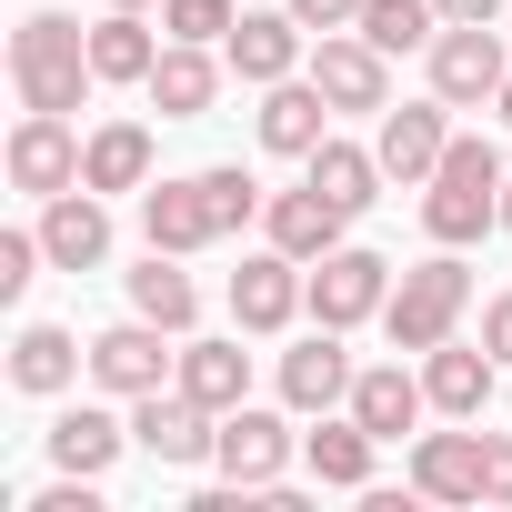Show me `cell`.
<instances>
[{"mask_svg": "<svg viewBox=\"0 0 512 512\" xmlns=\"http://www.w3.org/2000/svg\"><path fill=\"white\" fill-rule=\"evenodd\" d=\"M231 0H161V41H231Z\"/></svg>", "mask_w": 512, "mask_h": 512, "instance_id": "obj_33", "label": "cell"}, {"mask_svg": "<svg viewBox=\"0 0 512 512\" xmlns=\"http://www.w3.org/2000/svg\"><path fill=\"white\" fill-rule=\"evenodd\" d=\"M482 342H492V362L512 372V292H492V302H482Z\"/></svg>", "mask_w": 512, "mask_h": 512, "instance_id": "obj_37", "label": "cell"}, {"mask_svg": "<svg viewBox=\"0 0 512 512\" xmlns=\"http://www.w3.org/2000/svg\"><path fill=\"white\" fill-rule=\"evenodd\" d=\"M131 312L191 342V322H201V292H191V272H181V251H141V272H131Z\"/></svg>", "mask_w": 512, "mask_h": 512, "instance_id": "obj_26", "label": "cell"}, {"mask_svg": "<svg viewBox=\"0 0 512 512\" xmlns=\"http://www.w3.org/2000/svg\"><path fill=\"white\" fill-rule=\"evenodd\" d=\"M492 382H502L492 342H432V352H422V392H432V412H442V422H482Z\"/></svg>", "mask_w": 512, "mask_h": 512, "instance_id": "obj_16", "label": "cell"}, {"mask_svg": "<svg viewBox=\"0 0 512 512\" xmlns=\"http://www.w3.org/2000/svg\"><path fill=\"white\" fill-rule=\"evenodd\" d=\"M41 262H51V251H41V231H0V302H21Z\"/></svg>", "mask_w": 512, "mask_h": 512, "instance_id": "obj_34", "label": "cell"}, {"mask_svg": "<svg viewBox=\"0 0 512 512\" xmlns=\"http://www.w3.org/2000/svg\"><path fill=\"white\" fill-rule=\"evenodd\" d=\"M422 61H432V91H442L452 111H482V101L512 81V61H502V31H492V21H442V41H432Z\"/></svg>", "mask_w": 512, "mask_h": 512, "instance_id": "obj_6", "label": "cell"}, {"mask_svg": "<svg viewBox=\"0 0 512 512\" xmlns=\"http://www.w3.org/2000/svg\"><path fill=\"white\" fill-rule=\"evenodd\" d=\"M272 382H282V402H292V412H312V422H322V412H342V402H352V352H342V332L322 322L312 342H292Z\"/></svg>", "mask_w": 512, "mask_h": 512, "instance_id": "obj_15", "label": "cell"}, {"mask_svg": "<svg viewBox=\"0 0 512 512\" xmlns=\"http://www.w3.org/2000/svg\"><path fill=\"white\" fill-rule=\"evenodd\" d=\"M502 231H512V181H502Z\"/></svg>", "mask_w": 512, "mask_h": 512, "instance_id": "obj_40", "label": "cell"}, {"mask_svg": "<svg viewBox=\"0 0 512 512\" xmlns=\"http://www.w3.org/2000/svg\"><path fill=\"white\" fill-rule=\"evenodd\" d=\"M81 372H91V342H71L61 322H21V342H11V382H21V392L51 402V392H71Z\"/></svg>", "mask_w": 512, "mask_h": 512, "instance_id": "obj_24", "label": "cell"}, {"mask_svg": "<svg viewBox=\"0 0 512 512\" xmlns=\"http://www.w3.org/2000/svg\"><path fill=\"white\" fill-rule=\"evenodd\" d=\"M111 11H151V0H111Z\"/></svg>", "mask_w": 512, "mask_h": 512, "instance_id": "obj_41", "label": "cell"}, {"mask_svg": "<svg viewBox=\"0 0 512 512\" xmlns=\"http://www.w3.org/2000/svg\"><path fill=\"white\" fill-rule=\"evenodd\" d=\"M362 432H382V442H402L422 412H432V392H422V372H402V362H382V372H352V402H342Z\"/></svg>", "mask_w": 512, "mask_h": 512, "instance_id": "obj_21", "label": "cell"}, {"mask_svg": "<svg viewBox=\"0 0 512 512\" xmlns=\"http://www.w3.org/2000/svg\"><path fill=\"white\" fill-rule=\"evenodd\" d=\"M81 131H71V111H21V131H11V191H31V201H51V191H71L81 181Z\"/></svg>", "mask_w": 512, "mask_h": 512, "instance_id": "obj_9", "label": "cell"}, {"mask_svg": "<svg viewBox=\"0 0 512 512\" xmlns=\"http://www.w3.org/2000/svg\"><path fill=\"white\" fill-rule=\"evenodd\" d=\"M221 61H231V81L272 91V81H292V71L312 61V31L292 21V0H282V11H241V21H231V41H221Z\"/></svg>", "mask_w": 512, "mask_h": 512, "instance_id": "obj_10", "label": "cell"}, {"mask_svg": "<svg viewBox=\"0 0 512 512\" xmlns=\"http://www.w3.org/2000/svg\"><path fill=\"white\" fill-rule=\"evenodd\" d=\"M221 71H231V61H211V41H161V61H151L141 91H151L161 121H201V111L221 101Z\"/></svg>", "mask_w": 512, "mask_h": 512, "instance_id": "obj_19", "label": "cell"}, {"mask_svg": "<svg viewBox=\"0 0 512 512\" xmlns=\"http://www.w3.org/2000/svg\"><path fill=\"white\" fill-rule=\"evenodd\" d=\"M292 21L322 41V31H352V21H362V0H292Z\"/></svg>", "mask_w": 512, "mask_h": 512, "instance_id": "obj_36", "label": "cell"}, {"mask_svg": "<svg viewBox=\"0 0 512 512\" xmlns=\"http://www.w3.org/2000/svg\"><path fill=\"white\" fill-rule=\"evenodd\" d=\"M81 181L91 191H151V131L141 121H101L91 151H81Z\"/></svg>", "mask_w": 512, "mask_h": 512, "instance_id": "obj_28", "label": "cell"}, {"mask_svg": "<svg viewBox=\"0 0 512 512\" xmlns=\"http://www.w3.org/2000/svg\"><path fill=\"white\" fill-rule=\"evenodd\" d=\"M292 312H312V262H292V251H241L231 272V322L241 332H292Z\"/></svg>", "mask_w": 512, "mask_h": 512, "instance_id": "obj_5", "label": "cell"}, {"mask_svg": "<svg viewBox=\"0 0 512 512\" xmlns=\"http://www.w3.org/2000/svg\"><path fill=\"white\" fill-rule=\"evenodd\" d=\"M302 71L322 81V101H332V111H392V71H382V51H372L362 31H322Z\"/></svg>", "mask_w": 512, "mask_h": 512, "instance_id": "obj_13", "label": "cell"}, {"mask_svg": "<svg viewBox=\"0 0 512 512\" xmlns=\"http://www.w3.org/2000/svg\"><path fill=\"white\" fill-rule=\"evenodd\" d=\"M492 111H502V131H512V81H502V91H492Z\"/></svg>", "mask_w": 512, "mask_h": 512, "instance_id": "obj_39", "label": "cell"}, {"mask_svg": "<svg viewBox=\"0 0 512 512\" xmlns=\"http://www.w3.org/2000/svg\"><path fill=\"white\" fill-rule=\"evenodd\" d=\"M262 231L292 251V262H322V251H342V231H352V211L322 191V181H302V191H272L262 201Z\"/></svg>", "mask_w": 512, "mask_h": 512, "instance_id": "obj_17", "label": "cell"}, {"mask_svg": "<svg viewBox=\"0 0 512 512\" xmlns=\"http://www.w3.org/2000/svg\"><path fill=\"white\" fill-rule=\"evenodd\" d=\"M482 502H512V432H482Z\"/></svg>", "mask_w": 512, "mask_h": 512, "instance_id": "obj_35", "label": "cell"}, {"mask_svg": "<svg viewBox=\"0 0 512 512\" xmlns=\"http://www.w3.org/2000/svg\"><path fill=\"white\" fill-rule=\"evenodd\" d=\"M302 462H312V482H322V492H372V462H382V432H362L352 412H342V422L322 412V432H302Z\"/></svg>", "mask_w": 512, "mask_h": 512, "instance_id": "obj_22", "label": "cell"}, {"mask_svg": "<svg viewBox=\"0 0 512 512\" xmlns=\"http://www.w3.org/2000/svg\"><path fill=\"white\" fill-rule=\"evenodd\" d=\"M181 372V332H161V322H111L101 342H91V382L111 392V402H141V392H161Z\"/></svg>", "mask_w": 512, "mask_h": 512, "instance_id": "obj_4", "label": "cell"}, {"mask_svg": "<svg viewBox=\"0 0 512 512\" xmlns=\"http://www.w3.org/2000/svg\"><path fill=\"white\" fill-rule=\"evenodd\" d=\"M141 241H151V251H181V262L221 241V221H211V191H201V171H191V181H151V191H141Z\"/></svg>", "mask_w": 512, "mask_h": 512, "instance_id": "obj_18", "label": "cell"}, {"mask_svg": "<svg viewBox=\"0 0 512 512\" xmlns=\"http://www.w3.org/2000/svg\"><path fill=\"white\" fill-rule=\"evenodd\" d=\"M121 452H131V422H111L101 402H71V412L51 422V462H61V472H91V482H101Z\"/></svg>", "mask_w": 512, "mask_h": 512, "instance_id": "obj_25", "label": "cell"}, {"mask_svg": "<svg viewBox=\"0 0 512 512\" xmlns=\"http://www.w3.org/2000/svg\"><path fill=\"white\" fill-rule=\"evenodd\" d=\"M412 492L422 502H482V432H422L412 442Z\"/></svg>", "mask_w": 512, "mask_h": 512, "instance_id": "obj_23", "label": "cell"}, {"mask_svg": "<svg viewBox=\"0 0 512 512\" xmlns=\"http://www.w3.org/2000/svg\"><path fill=\"white\" fill-rule=\"evenodd\" d=\"M352 31H362L382 61H392V51H432V41H442V0H362Z\"/></svg>", "mask_w": 512, "mask_h": 512, "instance_id": "obj_31", "label": "cell"}, {"mask_svg": "<svg viewBox=\"0 0 512 512\" xmlns=\"http://www.w3.org/2000/svg\"><path fill=\"white\" fill-rule=\"evenodd\" d=\"M422 231L432 241H482V231H502V151L492 141H462L452 131V151H442V171L422 181Z\"/></svg>", "mask_w": 512, "mask_h": 512, "instance_id": "obj_2", "label": "cell"}, {"mask_svg": "<svg viewBox=\"0 0 512 512\" xmlns=\"http://www.w3.org/2000/svg\"><path fill=\"white\" fill-rule=\"evenodd\" d=\"M322 141H332V101H322V81H312V71L272 81V91H262V151H282V161H312Z\"/></svg>", "mask_w": 512, "mask_h": 512, "instance_id": "obj_20", "label": "cell"}, {"mask_svg": "<svg viewBox=\"0 0 512 512\" xmlns=\"http://www.w3.org/2000/svg\"><path fill=\"white\" fill-rule=\"evenodd\" d=\"M131 442H141L151 462L191 472V462H211V442H221V412H211V402H191L181 382H161V392H141V402H131Z\"/></svg>", "mask_w": 512, "mask_h": 512, "instance_id": "obj_7", "label": "cell"}, {"mask_svg": "<svg viewBox=\"0 0 512 512\" xmlns=\"http://www.w3.org/2000/svg\"><path fill=\"white\" fill-rule=\"evenodd\" d=\"M201 191H211V221H221V241L251 221V211H262V181H251L241 161H221V171H201Z\"/></svg>", "mask_w": 512, "mask_h": 512, "instance_id": "obj_32", "label": "cell"}, {"mask_svg": "<svg viewBox=\"0 0 512 512\" xmlns=\"http://www.w3.org/2000/svg\"><path fill=\"white\" fill-rule=\"evenodd\" d=\"M151 61H161V41H151L141 11H101L91 21V71L101 81H151Z\"/></svg>", "mask_w": 512, "mask_h": 512, "instance_id": "obj_30", "label": "cell"}, {"mask_svg": "<svg viewBox=\"0 0 512 512\" xmlns=\"http://www.w3.org/2000/svg\"><path fill=\"white\" fill-rule=\"evenodd\" d=\"M292 452H302V442H292V422H282V412H251V402H241V412H221V442H211L221 482H251V492H272V482L292 472Z\"/></svg>", "mask_w": 512, "mask_h": 512, "instance_id": "obj_11", "label": "cell"}, {"mask_svg": "<svg viewBox=\"0 0 512 512\" xmlns=\"http://www.w3.org/2000/svg\"><path fill=\"white\" fill-rule=\"evenodd\" d=\"M41 251H51V272H101V262H111V201H101L91 181L51 191V201H41Z\"/></svg>", "mask_w": 512, "mask_h": 512, "instance_id": "obj_12", "label": "cell"}, {"mask_svg": "<svg viewBox=\"0 0 512 512\" xmlns=\"http://www.w3.org/2000/svg\"><path fill=\"white\" fill-rule=\"evenodd\" d=\"M452 101L432 91V101H402V111H382V131H372V151H382V171L402 181V191H422L432 171H442V151H452V121H442Z\"/></svg>", "mask_w": 512, "mask_h": 512, "instance_id": "obj_14", "label": "cell"}, {"mask_svg": "<svg viewBox=\"0 0 512 512\" xmlns=\"http://www.w3.org/2000/svg\"><path fill=\"white\" fill-rule=\"evenodd\" d=\"M382 302H392V262H382V251L342 241V251H322V262H312V322L352 332V322H372Z\"/></svg>", "mask_w": 512, "mask_h": 512, "instance_id": "obj_8", "label": "cell"}, {"mask_svg": "<svg viewBox=\"0 0 512 512\" xmlns=\"http://www.w3.org/2000/svg\"><path fill=\"white\" fill-rule=\"evenodd\" d=\"M302 181H322V191L362 221V211L382 201V181H392V171H382V151H362V141H322V151L302 161Z\"/></svg>", "mask_w": 512, "mask_h": 512, "instance_id": "obj_29", "label": "cell"}, {"mask_svg": "<svg viewBox=\"0 0 512 512\" xmlns=\"http://www.w3.org/2000/svg\"><path fill=\"white\" fill-rule=\"evenodd\" d=\"M462 312H472V272L452 262V241H432V262H412V272L392 282L382 332H392V352H432V342L462 332Z\"/></svg>", "mask_w": 512, "mask_h": 512, "instance_id": "obj_3", "label": "cell"}, {"mask_svg": "<svg viewBox=\"0 0 512 512\" xmlns=\"http://www.w3.org/2000/svg\"><path fill=\"white\" fill-rule=\"evenodd\" d=\"M11 91H21V111H81V101L101 91L91 31H81L71 11H31V21L11 31Z\"/></svg>", "mask_w": 512, "mask_h": 512, "instance_id": "obj_1", "label": "cell"}, {"mask_svg": "<svg viewBox=\"0 0 512 512\" xmlns=\"http://www.w3.org/2000/svg\"><path fill=\"white\" fill-rule=\"evenodd\" d=\"M191 402H211V412H241L251 402V352L241 342H181V372H171Z\"/></svg>", "mask_w": 512, "mask_h": 512, "instance_id": "obj_27", "label": "cell"}, {"mask_svg": "<svg viewBox=\"0 0 512 512\" xmlns=\"http://www.w3.org/2000/svg\"><path fill=\"white\" fill-rule=\"evenodd\" d=\"M442 21H502V0H442Z\"/></svg>", "mask_w": 512, "mask_h": 512, "instance_id": "obj_38", "label": "cell"}]
</instances>
